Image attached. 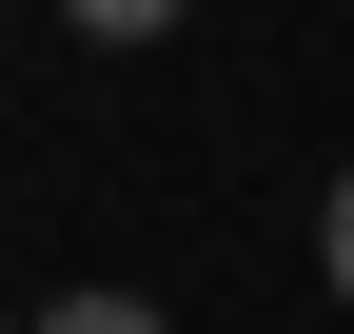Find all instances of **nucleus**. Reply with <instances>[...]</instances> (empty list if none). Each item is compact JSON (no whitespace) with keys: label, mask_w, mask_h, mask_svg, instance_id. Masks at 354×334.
<instances>
[{"label":"nucleus","mask_w":354,"mask_h":334,"mask_svg":"<svg viewBox=\"0 0 354 334\" xmlns=\"http://www.w3.org/2000/svg\"><path fill=\"white\" fill-rule=\"evenodd\" d=\"M39 334H177V315H158V295H59Z\"/></svg>","instance_id":"1"},{"label":"nucleus","mask_w":354,"mask_h":334,"mask_svg":"<svg viewBox=\"0 0 354 334\" xmlns=\"http://www.w3.org/2000/svg\"><path fill=\"white\" fill-rule=\"evenodd\" d=\"M79 39H177V0H59Z\"/></svg>","instance_id":"2"},{"label":"nucleus","mask_w":354,"mask_h":334,"mask_svg":"<svg viewBox=\"0 0 354 334\" xmlns=\"http://www.w3.org/2000/svg\"><path fill=\"white\" fill-rule=\"evenodd\" d=\"M315 275H335V295H354V177H335V217H315Z\"/></svg>","instance_id":"3"}]
</instances>
